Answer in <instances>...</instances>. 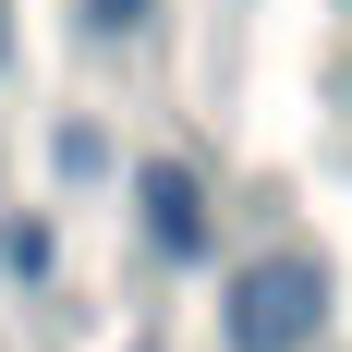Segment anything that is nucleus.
Wrapping results in <instances>:
<instances>
[{"label": "nucleus", "instance_id": "obj_1", "mask_svg": "<svg viewBox=\"0 0 352 352\" xmlns=\"http://www.w3.org/2000/svg\"><path fill=\"white\" fill-rule=\"evenodd\" d=\"M316 328H328V267L316 255H255L243 280L219 292V340L231 352H316Z\"/></svg>", "mask_w": 352, "mask_h": 352}, {"label": "nucleus", "instance_id": "obj_2", "mask_svg": "<svg viewBox=\"0 0 352 352\" xmlns=\"http://www.w3.org/2000/svg\"><path fill=\"white\" fill-rule=\"evenodd\" d=\"M134 195H146V231H158V255H207V219H195V170H170V158H158Z\"/></svg>", "mask_w": 352, "mask_h": 352}, {"label": "nucleus", "instance_id": "obj_3", "mask_svg": "<svg viewBox=\"0 0 352 352\" xmlns=\"http://www.w3.org/2000/svg\"><path fill=\"white\" fill-rule=\"evenodd\" d=\"M146 12H158V0H85V36H134Z\"/></svg>", "mask_w": 352, "mask_h": 352}, {"label": "nucleus", "instance_id": "obj_4", "mask_svg": "<svg viewBox=\"0 0 352 352\" xmlns=\"http://www.w3.org/2000/svg\"><path fill=\"white\" fill-rule=\"evenodd\" d=\"M0 61H12V0H0Z\"/></svg>", "mask_w": 352, "mask_h": 352}]
</instances>
